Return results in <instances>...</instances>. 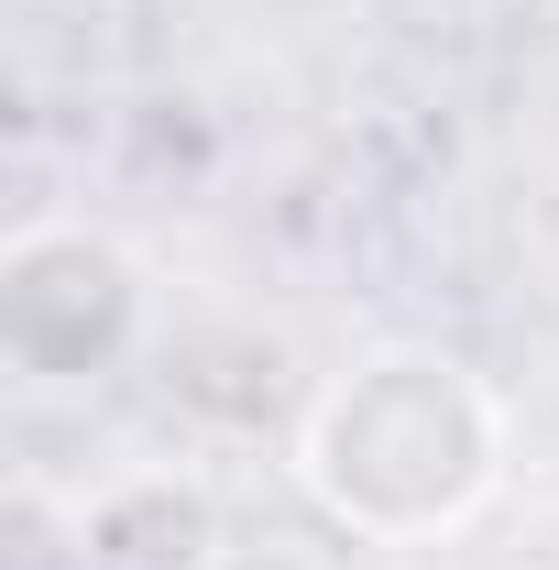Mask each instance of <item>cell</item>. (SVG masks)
I'll return each mask as SVG.
<instances>
[{"instance_id":"6da1fadb","label":"cell","mask_w":559,"mask_h":570,"mask_svg":"<svg viewBox=\"0 0 559 570\" xmlns=\"http://www.w3.org/2000/svg\"><path fill=\"white\" fill-rule=\"evenodd\" d=\"M285 472L318 504V527H341L362 549H439L493 515L516 472V417L472 352L373 341L296 406Z\"/></svg>"},{"instance_id":"7a4b0ae2","label":"cell","mask_w":559,"mask_h":570,"mask_svg":"<svg viewBox=\"0 0 559 570\" xmlns=\"http://www.w3.org/2000/svg\"><path fill=\"white\" fill-rule=\"evenodd\" d=\"M154 341V264L99 219H11L0 242V362L22 384H99Z\"/></svg>"},{"instance_id":"3957f363","label":"cell","mask_w":559,"mask_h":570,"mask_svg":"<svg viewBox=\"0 0 559 570\" xmlns=\"http://www.w3.org/2000/svg\"><path fill=\"white\" fill-rule=\"evenodd\" d=\"M77 570H231V515L198 472L143 461L77 504Z\"/></svg>"}]
</instances>
